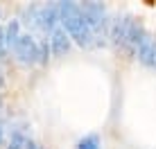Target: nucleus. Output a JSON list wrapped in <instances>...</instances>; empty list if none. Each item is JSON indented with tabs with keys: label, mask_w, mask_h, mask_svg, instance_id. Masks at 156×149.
I'll list each match as a JSON object with an SVG mask.
<instances>
[{
	"label": "nucleus",
	"mask_w": 156,
	"mask_h": 149,
	"mask_svg": "<svg viewBox=\"0 0 156 149\" xmlns=\"http://www.w3.org/2000/svg\"><path fill=\"white\" fill-rule=\"evenodd\" d=\"M7 149H43V147H39L34 140H30L23 131H14V133L9 136Z\"/></svg>",
	"instance_id": "6"
},
{
	"label": "nucleus",
	"mask_w": 156,
	"mask_h": 149,
	"mask_svg": "<svg viewBox=\"0 0 156 149\" xmlns=\"http://www.w3.org/2000/svg\"><path fill=\"white\" fill-rule=\"evenodd\" d=\"M9 39H7V27H0V59H5L9 52Z\"/></svg>",
	"instance_id": "9"
},
{
	"label": "nucleus",
	"mask_w": 156,
	"mask_h": 149,
	"mask_svg": "<svg viewBox=\"0 0 156 149\" xmlns=\"http://www.w3.org/2000/svg\"><path fill=\"white\" fill-rule=\"evenodd\" d=\"M68 47H70V41L66 36V29L63 27H57L50 32V50L52 54H66Z\"/></svg>",
	"instance_id": "4"
},
{
	"label": "nucleus",
	"mask_w": 156,
	"mask_h": 149,
	"mask_svg": "<svg viewBox=\"0 0 156 149\" xmlns=\"http://www.w3.org/2000/svg\"><path fill=\"white\" fill-rule=\"evenodd\" d=\"M14 52L20 63H39L45 61L50 54V41H36L32 34H20L14 43Z\"/></svg>",
	"instance_id": "3"
},
{
	"label": "nucleus",
	"mask_w": 156,
	"mask_h": 149,
	"mask_svg": "<svg viewBox=\"0 0 156 149\" xmlns=\"http://www.w3.org/2000/svg\"><path fill=\"white\" fill-rule=\"evenodd\" d=\"M77 149H102L100 147V138L98 136H86V138H82V140L77 142Z\"/></svg>",
	"instance_id": "7"
},
{
	"label": "nucleus",
	"mask_w": 156,
	"mask_h": 149,
	"mask_svg": "<svg viewBox=\"0 0 156 149\" xmlns=\"http://www.w3.org/2000/svg\"><path fill=\"white\" fill-rule=\"evenodd\" d=\"M138 59H140L143 63H147V66H152V68H156V43L149 36H145L143 39V43L138 45Z\"/></svg>",
	"instance_id": "5"
},
{
	"label": "nucleus",
	"mask_w": 156,
	"mask_h": 149,
	"mask_svg": "<svg viewBox=\"0 0 156 149\" xmlns=\"http://www.w3.org/2000/svg\"><path fill=\"white\" fill-rule=\"evenodd\" d=\"M18 36H20V25H18V20H12V23L7 25V39H9V45L14 47V43L18 41Z\"/></svg>",
	"instance_id": "8"
},
{
	"label": "nucleus",
	"mask_w": 156,
	"mask_h": 149,
	"mask_svg": "<svg viewBox=\"0 0 156 149\" xmlns=\"http://www.w3.org/2000/svg\"><path fill=\"white\" fill-rule=\"evenodd\" d=\"M5 142H9V140H7V126L0 122V147H2Z\"/></svg>",
	"instance_id": "10"
},
{
	"label": "nucleus",
	"mask_w": 156,
	"mask_h": 149,
	"mask_svg": "<svg viewBox=\"0 0 156 149\" xmlns=\"http://www.w3.org/2000/svg\"><path fill=\"white\" fill-rule=\"evenodd\" d=\"M59 18H61L63 29L68 32V36H70L77 45H82V47L95 45L93 34H90V29H88V23H86L79 5H75V2H59Z\"/></svg>",
	"instance_id": "1"
},
{
	"label": "nucleus",
	"mask_w": 156,
	"mask_h": 149,
	"mask_svg": "<svg viewBox=\"0 0 156 149\" xmlns=\"http://www.w3.org/2000/svg\"><path fill=\"white\" fill-rule=\"evenodd\" d=\"M82 14L88 23V29L93 34V41L95 43H106L109 39V32H111V20L106 16V9L104 5L100 2H84L82 5Z\"/></svg>",
	"instance_id": "2"
}]
</instances>
